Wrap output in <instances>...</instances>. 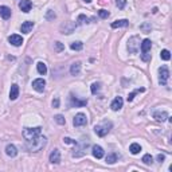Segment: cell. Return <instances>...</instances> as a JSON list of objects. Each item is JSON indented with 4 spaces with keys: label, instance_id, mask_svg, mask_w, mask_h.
I'll return each instance as SVG.
<instances>
[{
    "label": "cell",
    "instance_id": "obj_1",
    "mask_svg": "<svg viewBox=\"0 0 172 172\" xmlns=\"http://www.w3.org/2000/svg\"><path fill=\"white\" fill-rule=\"evenodd\" d=\"M47 138L45 136H41L39 134L38 137L31 138V140H26V148L28 149L30 152H38L46 145Z\"/></svg>",
    "mask_w": 172,
    "mask_h": 172
},
{
    "label": "cell",
    "instance_id": "obj_2",
    "mask_svg": "<svg viewBox=\"0 0 172 172\" xmlns=\"http://www.w3.org/2000/svg\"><path fill=\"white\" fill-rule=\"evenodd\" d=\"M112 126H113V124L110 121H104V122H101V124H98V125L94 126V132H96L100 137H104L109 133V130L112 129Z\"/></svg>",
    "mask_w": 172,
    "mask_h": 172
},
{
    "label": "cell",
    "instance_id": "obj_3",
    "mask_svg": "<svg viewBox=\"0 0 172 172\" xmlns=\"http://www.w3.org/2000/svg\"><path fill=\"white\" fill-rule=\"evenodd\" d=\"M138 49H140V36L134 35L128 41V50L130 54H136Z\"/></svg>",
    "mask_w": 172,
    "mask_h": 172
},
{
    "label": "cell",
    "instance_id": "obj_4",
    "mask_svg": "<svg viewBox=\"0 0 172 172\" xmlns=\"http://www.w3.org/2000/svg\"><path fill=\"white\" fill-rule=\"evenodd\" d=\"M42 128L41 126H36V128H26L23 130V137L26 140H31V138H35L41 134Z\"/></svg>",
    "mask_w": 172,
    "mask_h": 172
},
{
    "label": "cell",
    "instance_id": "obj_5",
    "mask_svg": "<svg viewBox=\"0 0 172 172\" xmlns=\"http://www.w3.org/2000/svg\"><path fill=\"white\" fill-rule=\"evenodd\" d=\"M170 79V70L167 66L159 67V83L160 85H166L167 81Z\"/></svg>",
    "mask_w": 172,
    "mask_h": 172
},
{
    "label": "cell",
    "instance_id": "obj_6",
    "mask_svg": "<svg viewBox=\"0 0 172 172\" xmlns=\"http://www.w3.org/2000/svg\"><path fill=\"white\" fill-rule=\"evenodd\" d=\"M77 27V24L74 23V22H65L61 26V32L62 34H71V32H74Z\"/></svg>",
    "mask_w": 172,
    "mask_h": 172
},
{
    "label": "cell",
    "instance_id": "obj_7",
    "mask_svg": "<svg viewBox=\"0 0 172 172\" xmlns=\"http://www.w3.org/2000/svg\"><path fill=\"white\" fill-rule=\"evenodd\" d=\"M73 124H74V126H83L87 124V118H86V114H83V113H78V114H75L74 120H73Z\"/></svg>",
    "mask_w": 172,
    "mask_h": 172
},
{
    "label": "cell",
    "instance_id": "obj_8",
    "mask_svg": "<svg viewBox=\"0 0 172 172\" xmlns=\"http://www.w3.org/2000/svg\"><path fill=\"white\" fill-rule=\"evenodd\" d=\"M45 86H46V81L43 78H36L32 81V89L39 91V93H42L45 90Z\"/></svg>",
    "mask_w": 172,
    "mask_h": 172
},
{
    "label": "cell",
    "instance_id": "obj_9",
    "mask_svg": "<svg viewBox=\"0 0 172 172\" xmlns=\"http://www.w3.org/2000/svg\"><path fill=\"white\" fill-rule=\"evenodd\" d=\"M8 42L12 46L19 47V46H22V43H23V38H22L20 35H18V34H14V35H10L8 36Z\"/></svg>",
    "mask_w": 172,
    "mask_h": 172
},
{
    "label": "cell",
    "instance_id": "obj_10",
    "mask_svg": "<svg viewBox=\"0 0 172 172\" xmlns=\"http://www.w3.org/2000/svg\"><path fill=\"white\" fill-rule=\"evenodd\" d=\"M122 104H124V100H122V97H116L114 100H113V102L110 104V108H112V110H114V112H117V110H120V109L122 108Z\"/></svg>",
    "mask_w": 172,
    "mask_h": 172
},
{
    "label": "cell",
    "instance_id": "obj_11",
    "mask_svg": "<svg viewBox=\"0 0 172 172\" xmlns=\"http://www.w3.org/2000/svg\"><path fill=\"white\" fill-rule=\"evenodd\" d=\"M70 101H71V106H75V108L85 106V105L87 104V100H78V98L74 97L73 94L70 96Z\"/></svg>",
    "mask_w": 172,
    "mask_h": 172
},
{
    "label": "cell",
    "instance_id": "obj_12",
    "mask_svg": "<svg viewBox=\"0 0 172 172\" xmlns=\"http://www.w3.org/2000/svg\"><path fill=\"white\" fill-rule=\"evenodd\" d=\"M50 163H53V164H59L61 163V153H59L58 149H54V151L50 153Z\"/></svg>",
    "mask_w": 172,
    "mask_h": 172
},
{
    "label": "cell",
    "instance_id": "obj_13",
    "mask_svg": "<svg viewBox=\"0 0 172 172\" xmlns=\"http://www.w3.org/2000/svg\"><path fill=\"white\" fill-rule=\"evenodd\" d=\"M31 7H32V3L30 2V0H22V2L19 3V8L23 11V12H30L31 11Z\"/></svg>",
    "mask_w": 172,
    "mask_h": 172
},
{
    "label": "cell",
    "instance_id": "obj_14",
    "mask_svg": "<svg viewBox=\"0 0 172 172\" xmlns=\"http://www.w3.org/2000/svg\"><path fill=\"white\" fill-rule=\"evenodd\" d=\"M91 153H93V156L96 157V159H102V157H104V149H102L100 145H93Z\"/></svg>",
    "mask_w": 172,
    "mask_h": 172
},
{
    "label": "cell",
    "instance_id": "obj_15",
    "mask_svg": "<svg viewBox=\"0 0 172 172\" xmlns=\"http://www.w3.org/2000/svg\"><path fill=\"white\" fill-rule=\"evenodd\" d=\"M18 97H19V86H18L16 83H14V85L11 86V90H10V100L15 101Z\"/></svg>",
    "mask_w": 172,
    "mask_h": 172
},
{
    "label": "cell",
    "instance_id": "obj_16",
    "mask_svg": "<svg viewBox=\"0 0 172 172\" xmlns=\"http://www.w3.org/2000/svg\"><path fill=\"white\" fill-rule=\"evenodd\" d=\"M153 118H155L156 121L164 122L168 118V113L167 112H155L153 113Z\"/></svg>",
    "mask_w": 172,
    "mask_h": 172
},
{
    "label": "cell",
    "instance_id": "obj_17",
    "mask_svg": "<svg viewBox=\"0 0 172 172\" xmlns=\"http://www.w3.org/2000/svg\"><path fill=\"white\" fill-rule=\"evenodd\" d=\"M6 153H7V156H10V157H15L18 155V149L14 144H8L6 147Z\"/></svg>",
    "mask_w": 172,
    "mask_h": 172
},
{
    "label": "cell",
    "instance_id": "obj_18",
    "mask_svg": "<svg viewBox=\"0 0 172 172\" xmlns=\"http://www.w3.org/2000/svg\"><path fill=\"white\" fill-rule=\"evenodd\" d=\"M32 27H34V22L27 20V22H24V23L22 24L20 30H22V32H24V34H28V32L32 30Z\"/></svg>",
    "mask_w": 172,
    "mask_h": 172
},
{
    "label": "cell",
    "instance_id": "obj_19",
    "mask_svg": "<svg viewBox=\"0 0 172 172\" xmlns=\"http://www.w3.org/2000/svg\"><path fill=\"white\" fill-rule=\"evenodd\" d=\"M140 47H141V53H149L152 47V42L149 39H144L142 43H140Z\"/></svg>",
    "mask_w": 172,
    "mask_h": 172
},
{
    "label": "cell",
    "instance_id": "obj_20",
    "mask_svg": "<svg viewBox=\"0 0 172 172\" xmlns=\"http://www.w3.org/2000/svg\"><path fill=\"white\" fill-rule=\"evenodd\" d=\"M0 16L3 19H10L11 18V10L6 6H0Z\"/></svg>",
    "mask_w": 172,
    "mask_h": 172
},
{
    "label": "cell",
    "instance_id": "obj_21",
    "mask_svg": "<svg viewBox=\"0 0 172 172\" xmlns=\"http://www.w3.org/2000/svg\"><path fill=\"white\" fill-rule=\"evenodd\" d=\"M70 73L71 75H79V73H81V63L79 62H74L70 67Z\"/></svg>",
    "mask_w": 172,
    "mask_h": 172
},
{
    "label": "cell",
    "instance_id": "obj_22",
    "mask_svg": "<svg viewBox=\"0 0 172 172\" xmlns=\"http://www.w3.org/2000/svg\"><path fill=\"white\" fill-rule=\"evenodd\" d=\"M129 24V22L126 19H120V20H116L112 23V28H120V27H126Z\"/></svg>",
    "mask_w": 172,
    "mask_h": 172
},
{
    "label": "cell",
    "instance_id": "obj_23",
    "mask_svg": "<svg viewBox=\"0 0 172 172\" xmlns=\"http://www.w3.org/2000/svg\"><path fill=\"white\" fill-rule=\"evenodd\" d=\"M129 151H130L132 155H137V153H140V151H141L140 144H137V142H133V144H130Z\"/></svg>",
    "mask_w": 172,
    "mask_h": 172
},
{
    "label": "cell",
    "instance_id": "obj_24",
    "mask_svg": "<svg viewBox=\"0 0 172 172\" xmlns=\"http://www.w3.org/2000/svg\"><path fill=\"white\" fill-rule=\"evenodd\" d=\"M36 69H38V73L42 75H45L47 73V66L46 63H43V62H38V65H36Z\"/></svg>",
    "mask_w": 172,
    "mask_h": 172
},
{
    "label": "cell",
    "instance_id": "obj_25",
    "mask_svg": "<svg viewBox=\"0 0 172 172\" xmlns=\"http://www.w3.org/2000/svg\"><path fill=\"white\" fill-rule=\"evenodd\" d=\"M82 47H83V43H82V42H79V41L73 42L71 45H70V49H71V50H74V51H79V50H82Z\"/></svg>",
    "mask_w": 172,
    "mask_h": 172
},
{
    "label": "cell",
    "instance_id": "obj_26",
    "mask_svg": "<svg viewBox=\"0 0 172 172\" xmlns=\"http://www.w3.org/2000/svg\"><path fill=\"white\" fill-rule=\"evenodd\" d=\"M142 163L145 164V166H151V164L153 163V157L149 155V153H147V155H144L142 156V160H141Z\"/></svg>",
    "mask_w": 172,
    "mask_h": 172
},
{
    "label": "cell",
    "instance_id": "obj_27",
    "mask_svg": "<svg viewBox=\"0 0 172 172\" xmlns=\"http://www.w3.org/2000/svg\"><path fill=\"white\" fill-rule=\"evenodd\" d=\"M117 162V155L116 153H109L106 156V163L108 164H114Z\"/></svg>",
    "mask_w": 172,
    "mask_h": 172
},
{
    "label": "cell",
    "instance_id": "obj_28",
    "mask_svg": "<svg viewBox=\"0 0 172 172\" xmlns=\"http://www.w3.org/2000/svg\"><path fill=\"white\" fill-rule=\"evenodd\" d=\"M160 58H162L163 61H170L171 59V53L168 50H162V53H160Z\"/></svg>",
    "mask_w": 172,
    "mask_h": 172
},
{
    "label": "cell",
    "instance_id": "obj_29",
    "mask_svg": "<svg viewBox=\"0 0 172 172\" xmlns=\"http://www.w3.org/2000/svg\"><path fill=\"white\" fill-rule=\"evenodd\" d=\"M140 30L142 32H145V34H148V32H151V30H152V26H151V23H144L140 26Z\"/></svg>",
    "mask_w": 172,
    "mask_h": 172
},
{
    "label": "cell",
    "instance_id": "obj_30",
    "mask_svg": "<svg viewBox=\"0 0 172 172\" xmlns=\"http://www.w3.org/2000/svg\"><path fill=\"white\" fill-rule=\"evenodd\" d=\"M145 89H144V87H141V89H136V90H134V91H132V93L129 94V96H128V101H133V98H134V96H136V94L137 93H142V91H144Z\"/></svg>",
    "mask_w": 172,
    "mask_h": 172
},
{
    "label": "cell",
    "instance_id": "obj_31",
    "mask_svg": "<svg viewBox=\"0 0 172 172\" xmlns=\"http://www.w3.org/2000/svg\"><path fill=\"white\" fill-rule=\"evenodd\" d=\"M54 50H55L57 53H61V51H63V50H65L63 43H61V42H55V43H54Z\"/></svg>",
    "mask_w": 172,
    "mask_h": 172
},
{
    "label": "cell",
    "instance_id": "obj_32",
    "mask_svg": "<svg viewBox=\"0 0 172 172\" xmlns=\"http://www.w3.org/2000/svg\"><path fill=\"white\" fill-rule=\"evenodd\" d=\"M54 120L59 124V125H65V122H66V120H65V117L62 116V114H57L55 117H54Z\"/></svg>",
    "mask_w": 172,
    "mask_h": 172
},
{
    "label": "cell",
    "instance_id": "obj_33",
    "mask_svg": "<svg viewBox=\"0 0 172 172\" xmlns=\"http://www.w3.org/2000/svg\"><path fill=\"white\" fill-rule=\"evenodd\" d=\"M98 15H100V18H102V19H108L110 14H109L106 10H100L98 11Z\"/></svg>",
    "mask_w": 172,
    "mask_h": 172
},
{
    "label": "cell",
    "instance_id": "obj_34",
    "mask_svg": "<svg viewBox=\"0 0 172 172\" xmlns=\"http://www.w3.org/2000/svg\"><path fill=\"white\" fill-rule=\"evenodd\" d=\"M78 22H79V24H85V23H89V19H87V18L85 16V15H79L78 16Z\"/></svg>",
    "mask_w": 172,
    "mask_h": 172
},
{
    "label": "cell",
    "instance_id": "obj_35",
    "mask_svg": "<svg viewBox=\"0 0 172 172\" xmlns=\"http://www.w3.org/2000/svg\"><path fill=\"white\" fill-rule=\"evenodd\" d=\"M55 12H54V11H51V10H49V11H47V15H46V18H47V19H49V20H51V19H55Z\"/></svg>",
    "mask_w": 172,
    "mask_h": 172
},
{
    "label": "cell",
    "instance_id": "obj_36",
    "mask_svg": "<svg viewBox=\"0 0 172 172\" xmlns=\"http://www.w3.org/2000/svg\"><path fill=\"white\" fill-rule=\"evenodd\" d=\"M100 90V83H93V85H91V93L93 94H97V91Z\"/></svg>",
    "mask_w": 172,
    "mask_h": 172
},
{
    "label": "cell",
    "instance_id": "obj_37",
    "mask_svg": "<svg viewBox=\"0 0 172 172\" xmlns=\"http://www.w3.org/2000/svg\"><path fill=\"white\" fill-rule=\"evenodd\" d=\"M116 4H117V7L118 8H124L125 7V4H126V0H116Z\"/></svg>",
    "mask_w": 172,
    "mask_h": 172
},
{
    "label": "cell",
    "instance_id": "obj_38",
    "mask_svg": "<svg viewBox=\"0 0 172 172\" xmlns=\"http://www.w3.org/2000/svg\"><path fill=\"white\" fill-rule=\"evenodd\" d=\"M141 59L144 61V62L151 61V54H148V53H142V54H141Z\"/></svg>",
    "mask_w": 172,
    "mask_h": 172
},
{
    "label": "cell",
    "instance_id": "obj_39",
    "mask_svg": "<svg viewBox=\"0 0 172 172\" xmlns=\"http://www.w3.org/2000/svg\"><path fill=\"white\" fill-rule=\"evenodd\" d=\"M63 142H65V144H77L75 140H73V138H70V137H65Z\"/></svg>",
    "mask_w": 172,
    "mask_h": 172
},
{
    "label": "cell",
    "instance_id": "obj_40",
    "mask_svg": "<svg viewBox=\"0 0 172 172\" xmlns=\"http://www.w3.org/2000/svg\"><path fill=\"white\" fill-rule=\"evenodd\" d=\"M53 108H59V98L55 97L53 100Z\"/></svg>",
    "mask_w": 172,
    "mask_h": 172
},
{
    "label": "cell",
    "instance_id": "obj_41",
    "mask_svg": "<svg viewBox=\"0 0 172 172\" xmlns=\"http://www.w3.org/2000/svg\"><path fill=\"white\" fill-rule=\"evenodd\" d=\"M164 159H166V156L162 155V153H160V155H157V162L163 163V162H164Z\"/></svg>",
    "mask_w": 172,
    "mask_h": 172
},
{
    "label": "cell",
    "instance_id": "obj_42",
    "mask_svg": "<svg viewBox=\"0 0 172 172\" xmlns=\"http://www.w3.org/2000/svg\"><path fill=\"white\" fill-rule=\"evenodd\" d=\"M83 2H85V3H90L91 0H83Z\"/></svg>",
    "mask_w": 172,
    "mask_h": 172
}]
</instances>
